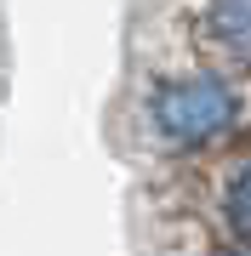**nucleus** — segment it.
<instances>
[{"mask_svg":"<svg viewBox=\"0 0 251 256\" xmlns=\"http://www.w3.org/2000/svg\"><path fill=\"white\" fill-rule=\"evenodd\" d=\"M245 102L234 92L228 74L194 68V74H171V80H154L149 97H143V131H149L154 148L166 154H200V148H217L240 126Z\"/></svg>","mask_w":251,"mask_h":256,"instance_id":"obj_1","label":"nucleus"},{"mask_svg":"<svg viewBox=\"0 0 251 256\" xmlns=\"http://www.w3.org/2000/svg\"><path fill=\"white\" fill-rule=\"evenodd\" d=\"M211 256H251V239H228V245H217Z\"/></svg>","mask_w":251,"mask_h":256,"instance_id":"obj_4","label":"nucleus"},{"mask_svg":"<svg viewBox=\"0 0 251 256\" xmlns=\"http://www.w3.org/2000/svg\"><path fill=\"white\" fill-rule=\"evenodd\" d=\"M200 34L223 63L251 68V0H205L200 6Z\"/></svg>","mask_w":251,"mask_h":256,"instance_id":"obj_2","label":"nucleus"},{"mask_svg":"<svg viewBox=\"0 0 251 256\" xmlns=\"http://www.w3.org/2000/svg\"><path fill=\"white\" fill-rule=\"evenodd\" d=\"M223 222L228 239H251V160H240L223 182Z\"/></svg>","mask_w":251,"mask_h":256,"instance_id":"obj_3","label":"nucleus"}]
</instances>
